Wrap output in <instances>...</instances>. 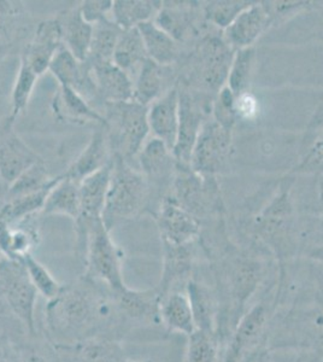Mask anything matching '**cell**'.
Segmentation results:
<instances>
[{
  "mask_svg": "<svg viewBox=\"0 0 323 362\" xmlns=\"http://www.w3.org/2000/svg\"><path fill=\"white\" fill-rule=\"evenodd\" d=\"M203 254L220 302L216 338L222 350L252 300L276 276L270 280L276 264L266 254L230 237L206 247Z\"/></svg>",
  "mask_w": 323,
  "mask_h": 362,
  "instance_id": "6da1fadb",
  "label": "cell"
},
{
  "mask_svg": "<svg viewBox=\"0 0 323 362\" xmlns=\"http://www.w3.org/2000/svg\"><path fill=\"white\" fill-rule=\"evenodd\" d=\"M297 177L278 179L266 203L237 221V243L259 250L283 268L303 257L305 228L295 206L293 186Z\"/></svg>",
  "mask_w": 323,
  "mask_h": 362,
  "instance_id": "7a4b0ae2",
  "label": "cell"
},
{
  "mask_svg": "<svg viewBox=\"0 0 323 362\" xmlns=\"http://www.w3.org/2000/svg\"><path fill=\"white\" fill-rule=\"evenodd\" d=\"M95 283L83 279L81 283L63 286L45 308L46 325L54 344H70L99 337L97 332L110 317L111 303Z\"/></svg>",
  "mask_w": 323,
  "mask_h": 362,
  "instance_id": "3957f363",
  "label": "cell"
},
{
  "mask_svg": "<svg viewBox=\"0 0 323 362\" xmlns=\"http://www.w3.org/2000/svg\"><path fill=\"white\" fill-rule=\"evenodd\" d=\"M266 349L299 354L295 362H323V300L293 297L278 307L270 324Z\"/></svg>",
  "mask_w": 323,
  "mask_h": 362,
  "instance_id": "277c9868",
  "label": "cell"
},
{
  "mask_svg": "<svg viewBox=\"0 0 323 362\" xmlns=\"http://www.w3.org/2000/svg\"><path fill=\"white\" fill-rule=\"evenodd\" d=\"M235 49L218 29H213L196 45L184 51L176 83L215 98L227 85Z\"/></svg>",
  "mask_w": 323,
  "mask_h": 362,
  "instance_id": "5b68a950",
  "label": "cell"
},
{
  "mask_svg": "<svg viewBox=\"0 0 323 362\" xmlns=\"http://www.w3.org/2000/svg\"><path fill=\"white\" fill-rule=\"evenodd\" d=\"M276 278L237 322L222 349L221 362H254L258 355L268 350L270 324L278 308L275 302Z\"/></svg>",
  "mask_w": 323,
  "mask_h": 362,
  "instance_id": "8992f818",
  "label": "cell"
},
{
  "mask_svg": "<svg viewBox=\"0 0 323 362\" xmlns=\"http://www.w3.org/2000/svg\"><path fill=\"white\" fill-rule=\"evenodd\" d=\"M167 197L192 215L201 226L227 218L218 177L196 173L189 165L177 163Z\"/></svg>",
  "mask_w": 323,
  "mask_h": 362,
  "instance_id": "52a82bcc",
  "label": "cell"
},
{
  "mask_svg": "<svg viewBox=\"0 0 323 362\" xmlns=\"http://www.w3.org/2000/svg\"><path fill=\"white\" fill-rule=\"evenodd\" d=\"M150 194L145 175L122 157L112 156L110 185L102 216L107 230L138 216L148 206Z\"/></svg>",
  "mask_w": 323,
  "mask_h": 362,
  "instance_id": "ba28073f",
  "label": "cell"
},
{
  "mask_svg": "<svg viewBox=\"0 0 323 362\" xmlns=\"http://www.w3.org/2000/svg\"><path fill=\"white\" fill-rule=\"evenodd\" d=\"M148 110V107L134 99L107 104L105 129L112 156L122 157L127 162L138 156L150 133Z\"/></svg>",
  "mask_w": 323,
  "mask_h": 362,
  "instance_id": "9c48e42d",
  "label": "cell"
},
{
  "mask_svg": "<svg viewBox=\"0 0 323 362\" xmlns=\"http://www.w3.org/2000/svg\"><path fill=\"white\" fill-rule=\"evenodd\" d=\"M82 259L86 266L85 279L105 284L112 295L127 288L123 280L122 254L102 220L95 223L88 232Z\"/></svg>",
  "mask_w": 323,
  "mask_h": 362,
  "instance_id": "30bf717a",
  "label": "cell"
},
{
  "mask_svg": "<svg viewBox=\"0 0 323 362\" xmlns=\"http://www.w3.org/2000/svg\"><path fill=\"white\" fill-rule=\"evenodd\" d=\"M233 153V131L220 126L211 116L196 138L189 167L196 173L218 177L229 173Z\"/></svg>",
  "mask_w": 323,
  "mask_h": 362,
  "instance_id": "8fae6325",
  "label": "cell"
},
{
  "mask_svg": "<svg viewBox=\"0 0 323 362\" xmlns=\"http://www.w3.org/2000/svg\"><path fill=\"white\" fill-rule=\"evenodd\" d=\"M179 90V131L172 155L179 165H189L196 138L205 122L213 116V99L187 87Z\"/></svg>",
  "mask_w": 323,
  "mask_h": 362,
  "instance_id": "7c38bea8",
  "label": "cell"
},
{
  "mask_svg": "<svg viewBox=\"0 0 323 362\" xmlns=\"http://www.w3.org/2000/svg\"><path fill=\"white\" fill-rule=\"evenodd\" d=\"M153 21L179 45L189 49L216 29L205 21L203 1H162Z\"/></svg>",
  "mask_w": 323,
  "mask_h": 362,
  "instance_id": "4fadbf2b",
  "label": "cell"
},
{
  "mask_svg": "<svg viewBox=\"0 0 323 362\" xmlns=\"http://www.w3.org/2000/svg\"><path fill=\"white\" fill-rule=\"evenodd\" d=\"M0 291L8 308L29 334H35L37 291L20 261L5 259L0 267Z\"/></svg>",
  "mask_w": 323,
  "mask_h": 362,
  "instance_id": "5bb4252c",
  "label": "cell"
},
{
  "mask_svg": "<svg viewBox=\"0 0 323 362\" xmlns=\"http://www.w3.org/2000/svg\"><path fill=\"white\" fill-rule=\"evenodd\" d=\"M163 268L160 283L155 286L160 298L172 291H182L189 280L194 276L196 267L198 242L187 245L162 243Z\"/></svg>",
  "mask_w": 323,
  "mask_h": 362,
  "instance_id": "9a60e30c",
  "label": "cell"
},
{
  "mask_svg": "<svg viewBox=\"0 0 323 362\" xmlns=\"http://www.w3.org/2000/svg\"><path fill=\"white\" fill-rule=\"evenodd\" d=\"M162 243L187 245L196 243L201 237V223L177 206L172 198H163L155 213Z\"/></svg>",
  "mask_w": 323,
  "mask_h": 362,
  "instance_id": "2e32d148",
  "label": "cell"
},
{
  "mask_svg": "<svg viewBox=\"0 0 323 362\" xmlns=\"http://www.w3.org/2000/svg\"><path fill=\"white\" fill-rule=\"evenodd\" d=\"M138 163L141 173L148 180V186L152 182L160 192L163 191L164 198L167 197L170 192L177 167L172 150L162 140L151 138L146 140L138 153Z\"/></svg>",
  "mask_w": 323,
  "mask_h": 362,
  "instance_id": "e0dca14e",
  "label": "cell"
},
{
  "mask_svg": "<svg viewBox=\"0 0 323 362\" xmlns=\"http://www.w3.org/2000/svg\"><path fill=\"white\" fill-rule=\"evenodd\" d=\"M273 25V20L264 1H254L222 32L225 42L237 49L254 47L263 34Z\"/></svg>",
  "mask_w": 323,
  "mask_h": 362,
  "instance_id": "ac0fdd59",
  "label": "cell"
},
{
  "mask_svg": "<svg viewBox=\"0 0 323 362\" xmlns=\"http://www.w3.org/2000/svg\"><path fill=\"white\" fill-rule=\"evenodd\" d=\"M184 291L189 297L196 329L216 337L220 302L213 284L205 281L199 276L198 267L194 276L186 284Z\"/></svg>",
  "mask_w": 323,
  "mask_h": 362,
  "instance_id": "d6986e66",
  "label": "cell"
},
{
  "mask_svg": "<svg viewBox=\"0 0 323 362\" xmlns=\"http://www.w3.org/2000/svg\"><path fill=\"white\" fill-rule=\"evenodd\" d=\"M63 44V29L58 17L49 18L37 25L33 40L30 42L22 59L28 64L37 76L49 70L54 54Z\"/></svg>",
  "mask_w": 323,
  "mask_h": 362,
  "instance_id": "ffe728a7",
  "label": "cell"
},
{
  "mask_svg": "<svg viewBox=\"0 0 323 362\" xmlns=\"http://www.w3.org/2000/svg\"><path fill=\"white\" fill-rule=\"evenodd\" d=\"M49 70L59 86L70 87L85 98L97 93L90 63L78 61L66 46H61L54 54Z\"/></svg>",
  "mask_w": 323,
  "mask_h": 362,
  "instance_id": "44dd1931",
  "label": "cell"
},
{
  "mask_svg": "<svg viewBox=\"0 0 323 362\" xmlns=\"http://www.w3.org/2000/svg\"><path fill=\"white\" fill-rule=\"evenodd\" d=\"M148 121L153 138L162 140L172 151L179 131V90L176 85L148 105Z\"/></svg>",
  "mask_w": 323,
  "mask_h": 362,
  "instance_id": "7402d4cb",
  "label": "cell"
},
{
  "mask_svg": "<svg viewBox=\"0 0 323 362\" xmlns=\"http://www.w3.org/2000/svg\"><path fill=\"white\" fill-rule=\"evenodd\" d=\"M64 362H124V350L117 341L93 337L70 344H54Z\"/></svg>",
  "mask_w": 323,
  "mask_h": 362,
  "instance_id": "603a6c76",
  "label": "cell"
},
{
  "mask_svg": "<svg viewBox=\"0 0 323 362\" xmlns=\"http://www.w3.org/2000/svg\"><path fill=\"white\" fill-rule=\"evenodd\" d=\"M160 302V295L155 288L143 291L127 286L121 293L114 295V303L124 317L153 326L162 325Z\"/></svg>",
  "mask_w": 323,
  "mask_h": 362,
  "instance_id": "cb8c5ba5",
  "label": "cell"
},
{
  "mask_svg": "<svg viewBox=\"0 0 323 362\" xmlns=\"http://www.w3.org/2000/svg\"><path fill=\"white\" fill-rule=\"evenodd\" d=\"M90 66L97 95H100L105 103H122L133 100L134 83L131 75L114 62L95 63L90 64Z\"/></svg>",
  "mask_w": 323,
  "mask_h": 362,
  "instance_id": "d4e9b609",
  "label": "cell"
},
{
  "mask_svg": "<svg viewBox=\"0 0 323 362\" xmlns=\"http://www.w3.org/2000/svg\"><path fill=\"white\" fill-rule=\"evenodd\" d=\"M110 144L107 140L105 126H100L90 136L86 148L82 150L78 158L71 163L64 175L75 181L83 180L90 174L98 172L111 163Z\"/></svg>",
  "mask_w": 323,
  "mask_h": 362,
  "instance_id": "484cf974",
  "label": "cell"
},
{
  "mask_svg": "<svg viewBox=\"0 0 323 362\" xmlns=\"http://www.w3.org/2000/svg\"><path fill=\"white\" fill-rule=\"evenodd\" d=\"M52 112L58 121L68 124H97L107 126L105 116L87 103V99L70 87L59 86L52 100Z\"/></svg>",
  "mask_w": 323,
  "mask_h": 362,
  "instance_id": "4316f807",
  "label": "cell"
},
{
  "mask_svg": "<svg viewBox=\"0 0 323 362\" xmlns=\"http://www.w3.org/2000/svg\"><path fill=\"white\" fill-rule=\"evenodd\" d=\"M288 174L295 177L323 174V103L316 110L304 134L300 160Z\"/></svg>",
  "mask_w": 323,
  "mask_h": 362,
  "instance_id": "83f0119b",
  "label": "cell"
},
{
  "mask_svg": "<svg viewBox=\"0 0 323 362\" xmlns=\"http://www.w3.org/2000/svg\"><path fill=\"white\" fill-rule=\"evenodd\" d=\"M40 157L16 134L0 140V177L11 184L25 170L40 162Z\"/></svg>",
  "mask_w": 323,
  "mask_h": 362,
  "instance_id": "f1b7e54d",
  "label": "cell"
},
{
  "mask_svg": "<svg viewBox=\"0 0 323 362\" xmlns=\"http://www.w3.org/2000/svg\"><path fill=\"white\" fill-rule=\"evenodd\" d=\"M160 317L164 329L169 334L189 337L196 331L192 309L186 291H172L160 298Z\"/></svg>",
  "mask_w": 323,
  "mask_h": 362,
  "instance_id": "f546056e",
  "label": "cell"
},
{
  "mask_svg": "<svg viewBox=\"0 0 323 362\" xmlns=\"http://www.w3.org/2000/svg\"><path fill=\"white\" fill-rule=\"evenodd\" d=\"M148 59L162 66H172L180 61L184 49L155 21L143 22L138 25Z\"/></svg>",
  "mask_w": 323,
  "mask_h": 362,
  "instance_id": "4dcf8cb0",
  "label": "cell"
},
{
  "mask_svg": "<svg viewBox=\"0 0 323 362\" xmlns=\"http://www.w3.org/2000/svg\"><path fill=\"white\" fill-rule=\"evenodd\" d=\"M57 17L63 29V44L78 61L86 62L90 54L93 25L83 20L78 6L63 11Z\"/></svg>",
  "mask_w": 323,
  "mask_h": 362,
  "instance_id": "1f68e13d",
  "label": "cell"
},
{
  "mask_svg": "<svg viewBox=\"0 0 323 362\" xmlns=\"http://www.w3.org/2000/svg\"><path fill=\"white\" fill-rule=\"evenodd\" d=\"M80 182L61 174V180L49 191L42 213L63 215L76 221L80 216Z\"/></svg>",
  "mask_w": 323,
  "mask_h": 362,
  "instance_id": "d6a6232c",
  "label": "cell"
},
{
  "mask_svg": "<svg viewBox=\"0 0 323 362\" xmlns=\"http://www.w3.org/2000/svg\"><path fill=\"white\" fill-rule=\"evenodd\" d=\"M165 68L167 66H160L148 58L141 64L134 83L133 99L135 102L148 107L168 90L165 88Z\"/></svg>",
  "mask_w": 323,
  "mask_h": 362,
  "instance_id": "836d02e7",
  "label": "cell"
},
{
  "mask_svg": "<svg viewBox=\"0 0 323 362\" xmlns=\"http://www.w3.org/2000/svg\"><path fill=\"white\" fill-rule=\"evenodd\" d=\"M162 1L155 0H114L111 20L122 30L136 28L143 22L155 20Z\"/></svg>",
  "mask_w": 323,
  "mask_h": 362,
  "instance_id": "e575fe53",
  "label": "cell"
},
{
  "mask_svg": "<svg viewBox=\"0 0 323 362\" xmlns=\"http://www.w3.org/2000/svg\"><path fill=\"white\" fill-rule=\"evenodd\" d=\"M37 243V230L32 227L6 225L0 221V251L8 259L20 261Z\"/></svg>",
  "mask_w": 323,
  "mask_h": 362,
  "instance_id": "d590c367",
  "label": "cell"
},
{
  "mask_svg": "<svg viewBox=\"0 0 323 362\" xmlns=\"http://www.w3.org/2000/svg\"><path fill=\"white\" fill-rule=\"evenodd\" d=\"M146 59L148 54L138 27L122 30L114 49L112 62L129 74L131 70L140 69Z\"/></svg>",
  "mask_w": 323,
  "mask_h": 362,
  "instance_id": "8d00e7d4",
  "label": "cell"
},
{
  "mask_svg": "<svg viewBox=\"0 0 323 362\" xmlns=\"http://www.w3.org/2000/svg\"><path fill=\"white\" fill-rule=\"evenodd\" d=\"M61 175L57 177V180L54 181L52 185L41 189L37 194H27V196L8 201L6 204L0 209V221L6 225H16L25 221L27 218L35 214L39 210H42L49 191L54 189V186L61 180Z\"/></svg>",
  "mask_w": 323,
  "mask_h": 362,
  "instance_id": "74e56055",
  "label": "cell"
},
{
  "mask_svg": "<svg viewBox=\"0 0 323 362\" xmlns=\"http://www.w3.org/2000/svg\"><path fill=\"white\" fill-rule=\"evenodd\" d=\"M121 33L122 29L119 28L111 18L93 25V35L87 61L90 64L112 62L114 49Z\"/></svg>",
  "mask_w": 323,
  "mask_h": 362,
  "instance_id": "f35d334b",
  "label": "cell"
},
{
  "mask_svg": "<svg viewBox=\"0 0 323 362\" xmlns=\"http://www.w3.org/2000/svg\"><path fill=\"white\" fill-rule=\"evenodd\" d=\"M256 63V49H237L234 54L233 62L229 69L227 85L234 95H240L249 90V85L254 74Z\"/></svg>",
  "mask_w": 323,
  "mask_h": 362,
  "instance_id": "ab89813d",
  "label": "cell"
},
{
  "mask_svg": "<svg viewBox=\"0 0 323 362\" xmlns=\"http://www.w3.org/2000/svg\"><path fill=\"white\" fill-rule=\"evenodd\" d=\"M56 180L57 177H49L44 160H40L25 170L16 180L10 184L8 201L27 194H37L41 189L52 185Z\"/></svg>",
  "mask_w": 323,
  "mask_h": 362,
  "instance_id": "60d3db41",
  "label": "cell"
},
{
  "mask_svg": "<svg viewBox=\"0 0 323 362\" xmlns=\"http://www.w3.org/2000/svg\"><path fill=\"white\" fill-rule=\"evenodd\" d=\"M254 1L239 0H217L203 1L205 21L213 28L223 32L240 13L249 8Z\"/></svg>",
  "mask_w": 323,
  "mask_h": 362,
  "instance_id": "b9f144b4",
  "label": "cell"
},
{
  "mask_svg": "<svg viewBox=\"0 0 323 362\" xmlns=\"http://www.w3.org/2000/svg\"><path fill=\"white\" fill-rule=\"evenodd\" d=\"M221 353L216 337L196 329L187 337L182 362H221Z\"/></svg>",
  "mask_w": 323,
  "mask_h": 362,
  "instance_id": "7bdbcfd3",
  "label": "cell"
},
{
  "mask_svg": "<svg viewBox=\"0 0 323 362\" xmlns=\"http://www.w3.org/2000/svg\"><path fill=\"white\" fill-rule=\"evenodd\" d=\"M37 78L39 76L34 73L32 68L23 59H20V68L11 92V119H16L28 105Z\"/></svg>",
  "mask_w": 323,
  "mask_h": 362,
  "instance_id": "ee69618b",
  "label": "cell"
},
{
  "mask_svg": "<svg viewBox=\"0 0 323 362\" xmlns=\"http://www.w3.org/2000/svg\"><path fill=\"white\" fill-rule=\"evenodd\" d=\"M20 262L23 264L29 280L32 281L34 288H37V293L49 300H54L59 295L63 286L54 279L44 264H41L32 255L25 256Z\"/></svg>",
  "mask_w": 323,
  "mask_h": 362,
  "instance_id": "f6af8a7d",
  "label": "cell"
},
{
  "mask_svg": "<svg viewBox=\"0 0 323 362\" xmlns=\"http://www.w3.org/2000/svg\"><path fill=\"white\" fill-rule=\"evenodd\" d=\"M317 177V189H319V206L316 208L314 218L311 221L304 223L305 225V249L304 255L315 249H323V174ZM303 255V256H304Z\"/></svg>",
  "mask_w": 323,
  "mask_h": 362,
  "instance_id": "bcb514c9",
  "label": "cell"
},
{
  "mask_svg": "<svg viewBox=\"0 0 323 362\" xmlns=\"http://www.w3.org/2000/svg\"><path fill=\"white\" fill-rule=\"evenodd\" d=\"M234 102L235 95L227 86L223 87L213 99V119L229 131H234V127L237 124Z\"/></svg>",
  "mask_w": 323,
  "mask_h": 362,
  "instance_id": "7dc6e473",
  "label": "cell"
},
{
  "mask_svg": "<svg viewBox=\"0 0 323 362\" xmlns=\"http://www.w3.org/2000/svg\"><path fill=\"white\" fill-rule=\"evenodd\" d=\"M264 3L273 20V25H280L288 20L290 17L304 11L323 8V1H264Z\"/></svg>",
  "mask_w": 323,
  "mask_h": 362,
  "instance_id": "c3c4849f",
  "label": "cell"
},
{
  "mask_svg": "<svg viewBox=\"0 0 323 362\" xmlns=\"http://www.w3.org/2000/svg\"><path fill=\"white\" fill-rule=\"evenodd\" d=\"M85 21L95 25L99 22L111 18V11L114 6L112 0H85L78 5Z\"/></svg>",
  "mask_w": 323,
  "mask_h": 362,
  "instance_id": "681fc988",
  "label": "cell"
},
{
  "mask_svg": "<svg viewBox=\"0 0 323 362\" xmlns=\"http://www.w3.org/2000/svg\"><path fill=\"white\" fill-rule=\"evenodd\" d=\"M25 15V8L20 1L0 0V37L10 33Z\"/></svg>",
  "mask_w": 323,
  "mask_h": 362,
  "instance_id": "f907efd6",
  "label": "cell"
},
{
  "mask_svg": "<svg viewBox=\"0 0 323 362\" xmlns=\"http://www.w3.org/2000/svg\"><path fill=\"white\" fill-rule=\"evenodd\" d=\"M235 114H237V122L239 121H254L259 112V103L256 95L251 92H244L235 95Z\"/></svg>",
  "mask_w": 323,
  "mask_h": 362,
  "instance_id": "816d5d0a",
  "label": "cell"
},
{
  "mask_svg": "<svg viewBox=\"0 0 323 362\" xmlns=\"http://www.w3.org/2000/svg\"><path fill=\"white\" fill-rule=\"evenodd\" d=\"M8 189H10V184L0 177V209L8 202Z\"/></svg>",
  "mask_w": 323,
  "mask_h": 362,
  "instance_id": "f5cc1de1",
  "label": "cell"
},
{
  "mask_svg": "<svg viewBox=\"0 0 323 362\" xmlns=\"http://www.w3.org/2000/svg\"><path fill=\"white\" fill-rule=\"evenodd\" d=\"M254 362H273V355L270 354L268 350H264L254 358Z\"/></svg>",
  "mask_w": 323,
  "mask_h": 362,
  "instance_id": "db71d44e",
  "label": "cell"
},
{
  "mask_svg": "<svg viewBox=\"0 0 323 362\" xmlns=\"http://www.w3.org/2000/svg\"><path fill=\"white\" fill-rule=\"evenodd\" d=\"M22 362H47L45 358H42L41 355L35 354V353H32V354L27 355L25 358H23V361Z\"/></svg>",
  "mask_w": 323,
  "mask_h": 362,
  "instance_id": "11a10c76",
  "label": "cell"
},
{
  "mask_svg": "<svg viewBox=\"0 0 323 362\" xmlns=\"http://www.w3.org/2000/svg\"><path fill=\"white\" fill-rule=\"evenodd\" d=\"M0 362H11L8 358V353L5 351L4 348L1 346H0Z\"/></svg>",
  "mask_w": 323,
  "mask_h": 362,
  "instance_id": "9f6ffc18",
  "label": "cell"
},
{
  "mask_svg": "<svg viewBox=\"0 0 323 362\" xmlns=\"http://www.w3.org/2000/svg\"><path fill=\"white\" fill-rule=\"evenodd\" d=\"M124 362H151V361H143V360H140V361H136V360H126Z\"/></svg>",
  "mask_w": 323,
  "mask_h": 362,
  "instance_id": "6f0895ef",
  "label": "cell"
}]
</instances>
